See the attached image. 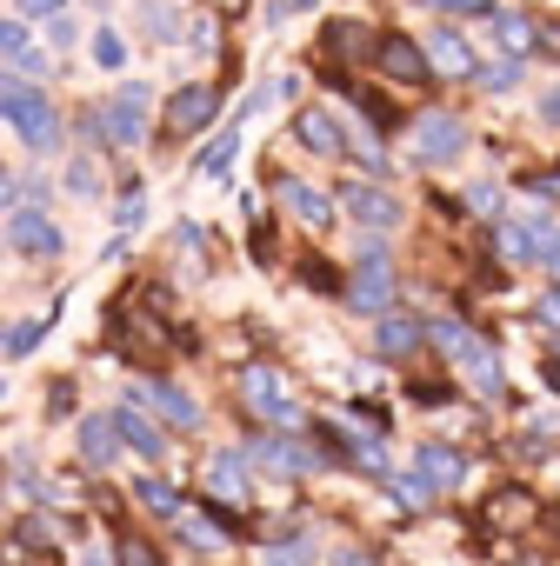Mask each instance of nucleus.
I'll return each instance as SVG.
<instances>
[{
    "instance_id": "f257e3e1",
    "label": "nucleus",
    "mask_w": 560,
    "mask_h": 566,
    "mask_svg": "<svg viewBox=\"0 0 560 566\" xmlns=\"http://www.w3.org/2000/svg\"><path fill=\"white\" fill-rule=\"evenodd\" d=\"M0 120H8L34 154H48V147H61V114H54V101L41 94V87H21V81H0Z\"/></svg>"
},
{
    "instance_id": "f03ea898",
    "label": "nucleus",
    "mask_w": 560,
    "mask_h": 566,
    "mask_svg": "<svg viewBox=\"0 0 560 566\" xmlns=\"http://www.w3.org/2000/svg\"><path fill=\"white\" fill-rule=\"evenodd\" d=\"M240 400H247L260 420H273V427H301L294 380L280 374V367H247V374H240Z\"/></svg>"
},
{
    "instance_id": "7ed1b4c3",
    "label": "nucleus",
    "mask_w": 560,
    "mask_h": 566,
    "mask_svg": "<svg viewBox=\"0 0 560 566\" xmlns=\"http://www.w3.org/2000/svg\"><path fill=\"white\" fill-rule=\"evenodd\" d=\"M460 147H467V127L454 120V114H421L414 120V134H407V154L421 160V167H454L460 160Z\"/></svg>"
},
{
    "instance_id": "20e7f679",
    "label": "nucleus",
    "mask_w": 560,
    "mask_h": 566,
    "mask_svg": "<svg viewBox=\"0 0 560 566\" xmlns=\"http://www.w3.org/2000/svg\"><path fill=\"white\" fill-rule=\"evenodd\" d=\"M147 101H154V94H147L141 81L121 87V94L107 101V114H101V134H107L114 147H141V140H147Z\"/></svg>"
},
{
    "instance_id": "39448f33",
    "label": "nucleus",
    "mask_w": 560,
    "mask_h": 566,
    "mask_svg": "<svg viewBox=\"0 0 560 566\" xmlns=\"http://www.w3.org/2000/svg\"><path fill=\"white\" fill-rule=\"evenodd\" d=\"M374 61H381V74L401 81V87H421V81L434 74V61H421V48H414L407 34H381V41H374Z\"/></svg>"
},
{
    "instance_id": "423d86ee",
    "label": "nucleus",
    "mask_w": 560,
    "mask_h": 566,
    "mask_svg": "<svg viewBox=\"0 0 560 566\" xmlns=\"http://www.w3.org/2000/svg\"><path fill=\"white\" fill-rule=\"evenodd\" d=\"M8 247H14V253H34V260H54V253H61V227H54L48 213L21 207V213L8 220Z\"/></svg>"
},
{
    "instance_id": "0eeeda50",
    "label": "nucleus",
    "mask_w": 560,
    "mask_h": 566,
    "mask_svg": "<svg viewBox=\"0 0 560 566\" xmlns=\"http://www.w3.org/2000/svg\"><path fill=\"white\" fill-rule=\"evenodd\" d=\"M280 207H288L308 233H328L334 227V200L321 187H308V180H280Z\"/></svg>"
},
{
    "instance_id": "6e6552de",
    "label": "nucleus",
    "mask_w": 560,
    "mask_h": 566,
    "mask_svg": "<svg viewBox=\"0 0 560 566\" xmlns=\"http://www.w3.org/2000/svg\"><path fill=\"white\" fill-rule=\"evenodd\" d=\"M200 480H207V493H214V500H247V493H253V473H247L240 447H220V453L207 460V473H200Z\"/></svg>"
},
{
    "instance_id": "1a4fd4ad",
    "label": "nucleus",
    "mask_w": 560,
    "mask_h": 566,
    "mask_svg": "<svg viewBox=\"0 0 560 566\" xmlns=\"http://www.w3.org/2000/svg\"><path fill=\"white\" fill-rule=\"evenodd\" d=\"M341 207H348V220H361V227H401V200H394L387 187H348Z\"/></svg>"
},
{
    "instance_id": "9d476101",
    "label": "nucleus",
    "mask_w": 560,
    "mask_h": 566,
    "mask_svg": "<svg viewBox=\"0 0 560 566\" xmlns=\"http://www.w3.org/2000/svg\"><path fill=\"white\" fill-rule=\"evenodd\" d=\"M348 307H354V314H381V307H394V266H387V260H374L361 280H348Z\"/></svg>"
},
{
    "instance_id": "9b49d317",
    "label": "nucleus",
    "mask_w": 560,
    "mask_h": 566,
    "mask_svg": "<svg viewBox=\"0 0 560 566\" xmlns=\"http://www.w3.org/2000/svg\"><path fill=\"white\" fill-rule=\"evenodd\" d=\"M74 447H81L87 467H107V460L121 453V427H114V413H87V420L74 427Z\"/></svg>"
},
{
    "instance_id": "f8f14e48",
    "label": "nucleus",
    "mask_w": 560,
    "mask_h": 566,
    "mask_svg": "<svg viewBox=\"0 0 560 566\" xmlns=\"http://www.w3.org/2000/svg\"><path fill=\"white\" fill-rule=\"evenodd\" d=\"M214 120V87H180L167 101V134H200Z\"/></svg>"
},
{
    "instance_id": "ddd939ff",
    "label": "nucleus",
    "mask_w": 560,
    "mask_h": 566,
    "mask_svg": "<svg viewBox=\"0 0 560 566\" xmlns=\"http://www.w3.org/2000/svg\"><path fill=\"white\" fill-rule=\"evenodd\" d=\"M141 28H147L154 41H180V34L194 28V0H147V8H141Z\"/></svg>"
},
{
    "instance_id": "4468645a",
    "label": "nucleus",
    "mask_w": 560,
    "mask_h": 566,
    "mask_svg": "<svg viewBox=\"0 0 560 566\" xmlns=\"http://www.w3.org/2000/svg\"><path fill=\"white\" fill-rule=\"evenodd\" d=\"M421 340H427V327H421L414 314H387V307H381V334H374V347H381L387 360H401V354H414Z\"/></svg>"
},
{
    "instance_id": "2eb2a0df",
    "label": "nucleus",
    "mask_w": 560,
    "mask_h": 566,
    "mask_svg": "<svg viewBox=\"0 0 560 566\" xmlns=\"http://www.w3.org/2000/svg\"><path fill=\"white\" fill-rule=\"evenodd\" d=\"M114 427H121V447H134L141 460H160V453H167V440H160V427H154L147 413L121 407V413H114Z\"/></svg>"
},
{
    "instance_id": "dca6fc26",
    "label": "nucleus",
    "mask_w": 560,
    "mask_h": 566,
    "mask_svg": "<svg viewBox=\"0 0 560 566\" xmlns=\"http://www.w3.org/2000/svg\"><path fill=\"white\" fill-rule=\"evenodd\" d=\"M294 134H301V147H314V154H341V127L328 120V107H301V114H294Z\"/></svg>"
},
{
    "instance_id": "f3484780",
    "label": "nucleus",
    "mask_w": 560,
    "mask_h": 566,
    "mask_svg": "<svg viewBox=\"0 0 560 566\" xmlns=\"http://www.w3.org/2000/svg\"><path fill=\"white\" fill-rule=\"evenodd\" d=\"M427 54H434V67H440V74H454V81H467V74H474V48H467L460 34H447V28L427 41Z\"/></svg>"
},
{
    "instance_id": "a211bd4d",
    "label": "nucleus",
    "mask_w": 560,
    "mask_h": 566,
    "mask_svg": "<svg viewBox=\"0 0 560 566\" xmlns=\"http://www.w3.org/2000/svg\"><path fill=\"white\" fill-rule=\"evenodd\" d=\"M260 460H267V467H280V473H314V467H321V453H314V447H301V440H267V447H260Z\"/></svg>"
},
{
    "instance_id": "6ab92c4d",
    "label": "nucleus",
    "mask_w": 560,
    "mask_h": 566,
    "mask_svg": "<svg viewBox=\"0 0 560 566\" xmlns=\"http://www.w3.org/2000/svg\"><path fill=\"white\" fill-rule=\"evenodd\" d=\"M147 400H154V407H160L174 427H200V407H194L180 387H167V380H147Z\"/></svg>"
},
{
    "instance_id": "aec40b11",
    "label": "nucleus",
    "mask_w": 560,
    "mask_h": 566,
    "mask_svg": "<svg viewBox=\"0 0 560 566\" xmlns=\"http://www.w3.org/2000/svg\"><path fill=\"white\" fill-rule=\"evenodd\" d=\"M421 473H427L434 486H460V473H467V467H460V453H454V447H434V440H427V447H421Z\"/></svg>"
},
{
    "instance_id": "412c9836",
    "label": "nucleus",
    "mask_w": 560,
    "mask_h": 566,
    "mask_svg": "<svg viewBox=\"0 0 560 566\" xmlns=\"http://www.w3.org/2000/svg\"><path fill=\"white\" fill-rule=\"evenodd\" d=\"M494 247H500V260H507V266H527V260H533L527 220H500V227H494Z\"/></svg>"
},
{
    "instance_id": "4be33fe9",
    "label": "nucleus",
    "mask_w": 560,
    "mask_h": 566,
    "mask_svg": "<svg viewBox=\"0 0 560 566\" xmlns=\"http://www.w3.org/2000/svg\"><path fill=\"white\" fill-rule=\"evenodd\" d=\"M341 147H348V154H354L367 174H387V154H381V140H374L367 127H348V134H341Z\"/></svg>"
},
{
    "instance_id": "5701e85b",
    "label": "nucleus",
    "mask_w": 560,
    "mask_h": 566,
    "mask_svg": "<svg viewBox=\"0 0 560 566\" xmlns=\"http://www.w3.org/2000/svg\"><path fill=\"white\" fill-rule=\"evenodd\" d=\"M494 41H500L507 54H527V48H533V28H527L520 14H500V21H494Z\"/></svg>"
},
{
    "instance_id": "b1692460",
    "label": "nucleus",
    "mask_w": 560,
    "mask_h": 566,
    "mask_svg": "<svg viewBox=\"0 0 560 566\" xmlns=\"http://www.w3.org/2000/svg\"><path fill=\"white\" fill-rule=\"evenodd\" d=\"M434 493H440V486H434L421 467H414V473H394V500H407V506H427Z\"/></svg>"
},
{
    "instance_id": "393cba45",
    "label": "nucleus",
    "mask_w": 560,
    "mask_h": 566,
    "mask_svg": "<svg viewBox=\"0 0 560 566\" xmlns=\"http://www.w3.org/2000/svg\"><path fill=\"white\" fill-rule=\"evenodd\" d=\"M134 493H141V506H154V513H167V520L180 513V493H174L167 480H134Z\"/></svg>"
},
{
    "instance_id": "a878e982",
    "label": "nucleus",
    "mask_w": 560,
    "mask_h": 566,
    "mask_svg": "<svg viewBox=\"0 0 560 566\" xmlns=\"http://www.w3.org/2000/svg\"><path fill=\"white\" fill-rule=\"evenodd\" d=\"M94 61H101L107 74H121V67H127V41H121L114 28H101V34H94Z\"/></svg>"
},
{
    "instance_id": "bb28decb",
    "label": "nucleus",
    "mask_w": 560,
    "mask_h": 566,
    "mask_svg": "<svg viewBox=\"0 0 560 566\" xmlns=\"http://www.w3.org/2000/svg\"><path fill=\"white\" fill-rule=\"evenodd\" d=\"M234 154H240V127H227V134L200 154V174H227V160H234Z\"/></svg>"
},
{
    "instance_id": "cd10ccee",
    "label": "nucleus",
    "mask_w": 560,
    "mask_h": 566,
    "mask_svg": "<svg viewBox=\"0 0 560 566\" xmlns=\"http://www.w3.org/2000/svg\"><path fill=\"white\" fill-rule=\"evenodd\" d=\"M174 526H180L194 546H220V526H214V520H200V513H187V506L174 513Z\"/></svg>"
},
{
    "instance_id": "c85d7f7f",
    "label": "nucleus",
    "mask_w": 560,
    "mask_h": 566,
    "mask_svg": "<svg viewBox=\"0 0 560 566\" xmlns=\"http://www.w3.org/2000/svg\"><path fill=\"white\" fill-rule=\"evenodd\" d=\"M0 347H8V354H34L41 347V321H14L8 334H0Z\"/></svg>"
},
{
    "instance_id": "c756f323",
    "label": "nucleus",
    "mask_w": 560,
    "mask_h": 566,
    "mask_svg": "<svg viewBox=\"0 0 560 566\" xmlns=\"http://www.w3.org/2000/svg\"><path fill=\"white\" fill-rule=\"evenodd\" d=\"M514 81H520V61H500V67H487V74H480V87H487V94H507Z\"/></svg>"
},
{
    "instance_id": "7c9ffc66",
    "label": "nucleus",
    "mask_w": 560,
    "mask_h": 566,
    "mask_svg": "<svg viewBox=\"0 0 560 566\" xmlns=\"http://www.w3.org/2000/svg\"><path fill=\"white\" fill-rule=\"evenodd\" d=\"M0 54H8V61L28 54V28H21V21H0Z\"/></svg>"
},
{
    "instance_id": "2f4dec72",
    "label": "nucleus",
    "mask_w": 560,
    "mask_h": 566,
    "mask_svg": "<svg viewBox=\"0 0 560 566\" xmlns=\"http://www.w3.org/2000/svg\"><path fill=\"white\" fill-rule=\"evenodd\" d=\"M14 8H21V14H28V21H54V14H61V8H68V0H14Z\"/></svg>"
},
{
    "instance_id": "473e14b6",
    "label": "nucleus",
    "mask_w": 560,
    "mask_h": 566,
    "mask_svg": "<svg viewBox=\"0 0 560 566\" xmlns=\"http://www.w3.org/2000/svg\"><path fill=\"white\" fill-rule=\"evenodd\" d=\"M447 14H467V21H480V14H494V0H440Z\"/></svg>"
},
{
    "instance_id": "72a5a7b5",
    "label": "nucleus",
    "mask_w": 560,
    "mask_h": 566,
    "mask_svg": "<svg viewBox=\"0 0 560 566\" xmlns=\"http://www.w3.org/2000/svg\"><path fill=\"white\" fill-rule=\"evenodd\" d=\"M68 187H74V193H94L101 180H94V167H87V160H74V174H68Z\"/></svg>"
},
{
    "instance_id": "f704fd0d",
    "label": "nucleus",
    "mask_w": 560,
    "mask_h": 566,
    "mask_svg": "<svg viewBox=\"0 0 560 566\" xmlns=\"http://www.w3.org/2000/svg\"><path fill=\"white\" fill-rule=\"evenodd\" d=\"M141 213H147V200L134 193V200H121V213H114V220H121V227H141Z\"/></svg>"
},
{
    "instance_id": "c9c22d12",
    "label": "nucleus",
    "mask_w": 560,
    "mask_h": 566,
    "mask_svg": "<svg viewBox=\"0 0 560 566\" xmlns=\"http://www.w3.org/2000/svg\"><path fill=\"white\" fill-rule=\"evenodd\" d=\"M540 120H547V127H560V87H547V94H540Z\"/></svg>"
},
{
    "instance_id": "e433bc0d",
    "label": "nucleus",
    "mask_w": 560,
    "mask_h": 566,
    "mask_svg": "<svg viewBox=\"0 0 560 566\" xmlns=\"http://www.w3.org/2000/svg\"><path fill=\"white\" fill-rule=\"evenodd\" d=\"M540 321H547V327H560V294H553V301H540Z\"/></svg>"
},
{
    "instance_id": "4c0bfd02",
    "label": "nucleus",
    "mask_w": 560,
    "mask_h": 566,
    "mask_svg": "<svg viewBox=\"0 0 560 566\" xmlns=\"http://www.w3.org/2000/svg\"><path fill=\"white\" fill-rule=\"evenodd\" d=\"M540 41H547V48L560 54V21H547V28H540Z\"/></svg>"
},
{
    "instance_id": "58836bf2",
    "label": "nucleus",
    "mask_w": 560,
    "mask_h": 566,
    "mask_svg": "<svg viewBox=\"0 0 560 566\" xmlns=\"http://www.w3.org/2000/svg\"><path fill=\"white\" fill-rule=\"evenodd\" d=\"M8 200H14V180H8V174H0V207H8Z\"/></svg>"
},
{
    "instance_id": "ea45409f",
    "label": "nucleus",
    "mask_w": 560,
    "mask_h": 566,
    "mask_svg": "<svg viewBox=\"0 0 560 566\" xmlns=\"http://www.w3.org/2000/svg\"><path fill=\"white\" fill-rule=\"evenodd\" d=\"M547 387H553V394H560V367H547Z\"/></svg>"
},
{
    "instance_id": "a19ab883",
    "label": "nucleus",
    "mask_w": 560,
    "mask_h": 566,
    "mask_svg": "<svg viewBox=\"0 0 560 566\" xmlns=\"http://www.w3.org/2000/svg\"><path fill=\"white\" fill-rule=\"evenodd\" d=\"M294 8H314V0H294Z\"/></svg>"
}]
</instances>
